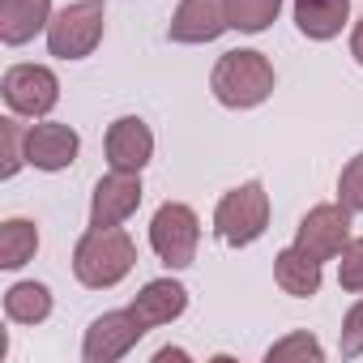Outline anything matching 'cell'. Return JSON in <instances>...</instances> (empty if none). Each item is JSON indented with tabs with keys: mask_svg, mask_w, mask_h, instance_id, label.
<instances>
[{
	"mask_svg": "<svg viewBox=\"0 0 363 363\" xmlns=\"http://www.w3.org/2000/svg\"><path fill=\"white\" fill-rule=\"evenodd\" d=\"M145 333H150V329L137 320L133 308L103 312V316L90 320V329H86V337H82V359H86V363H116V359H124Z\"/></svg>",
	"mask_w": 363,
	"mask_h": 363,
	"instance_id": "7",
	"label": "cell"
},
{
	"mask_svg": "<svg viewBox=\"0 0 363 363\" xmlns=\"http://www.w3.org/2000/svg\"><path fill=\"white\" fill-rule=\"evenodd\" d=\"M107 30V5L103 0H73L60 13H52L48 26V52L56 60H86Z\"/></svg>",
	"mask_w": 363,
	"mask_h": 363,
	"instance_id": "4",
	"label": "cell"
},
{
	"mask_svg": "<svg viewBox=\"0 0 363 363\" xmlns=\"http://www.w3.org/2000/svg\"><path fill=\"white\" fill-rule=\"evenodd\" d=\"M337 346H342V354L346 359H354V354H363V299L346 312V320H342V337H337Z\"/></svg>",
	"mask_w": 363,
	"mask_h": 363,
	"instance_id": "24",
	"label": "cell"
},
{
	"mask_svg": "<svg viewBox=\"0 0 363 363\" xmlns=\"http://www.w3.org/2000/svg\"><path fill=\"white\" fill-rule=\"evenodd\" d=\"M141 206V171H107L90 197V227H120Z\"/></svg>",
	"mask_w": 363,
	"mask_h": 363,
	"instance_id": "9",
	"label": "cell"
},
{
	"mask_svg": "<svg viewBox=\"0 0 363 363\" xmlns=\"http://www.w3.org/2000/svg\"><path fill=\"white\" fill-rule=\"evenodd\" d=\"M274 282H278L286 295H295V299H312V295L320 291V261L291 244V248H282V252L274 257Z\"/></svg>",
	"mask_w": 363,
	"mask_h": 363,
	"instance_id": "16",
	"label": "cell"
},
{
	"mask_svg": "<svg viewBox=\"0 0 363 363\" xmlns=\"http://www.w3.org/2000/svg\"><path fill=\"white\" fill-rule=\"evenodd\" d=\"M0 150H5V167H0V175L13 179L22 171V162H26V128L13 116L0 120Z\"/></svg>",
	"mask_w": 363,
	"mask_h": 363,
	"instance_id": "21",
	"label": "cell"
},
{
	"mask_svg": "<svg viewBox=\"0 0 363 363\" xmlns=\"http://www.w3.org/2000/svg\"><path fill=\"white\" fill-rule=\"evenodd\" d=\"M103 150H107V162L116 171H145V162L154 158V133L141 116H120L107 128Z\"/></svg>",
	"mask_w": 363,
	"mask_h": 363,
	"instance_id": "12",
	"label": "cell"
},
{
	"mask_svg": "<svg viewBox=\"0 0 363 363\" xmlns=\"http://www.w3.org/2000/svg\"><path fill=\"white\" fill-rule=\"evenodd\" d=\"M52 26V0H0V43L22 48Z\"/></svg>",
	"mask_w": 363,
	"mask_h": 363,
	"instance_id": "14",
	"label": "cell"
},
{
	"mask_svg": "<svg viewBox=\"0 0 363 363\" xmlns=\"http://www.w3.org/2000/svg\"><path fill=\"white\" fill-rule=\"evenodd\" d=\"M197 244H201V218L193 214V206L184 201H162L150 218V248L158 252L162 265L184 269L197 261Z\"/></svg>",
	"mask_w": 363,
	"mask_h": 363,
	"instance_id": "5",
	"label": "cell"
},
{
	"mask_svg": "<svg viewBox=\"0 0 363 363\" xmlns=\"http://www.w3.org/2000/svg\"><path fill=\"white\" fill-rule=\"evenodd\" d=\"M274 65L265 60V52H252V48H235V52H223L214 73H210V90L223 107L231 111H248V107H261L269 94H274Z\"/></svg>",
	"mask_w": 363,
	"mask_h": 363,
	"instance_id": "2",
	"label": "cell"
},
{
	"mask_svg": "<svg viewBox=\"0 0 363 363\" xmlns=\"http://www.w3.org/2000/svg\"><path fill=\"white\" fill-rule=\"evenodd\" d=\"M39 252V227L30 218H5L0 223V265L22 269Z\"/></svg>",
	"mask_w": 363,
	"mask_h": 363,
	"instance_id": "18",
	"label": "cell"
},
{
	"mask_svg": "<svg viewBox=\"0 0 363 363\" xmlns=\"http://www.w3.org/2000/svg\"><path fill=\"white\" fill-rule=\"evenodd\" d=\"M5 316L13 325H43L52 316V291L43 282H13L5 291Z\"/></svg>",
	"mask_w": 363,
	"mask_h": 363,
	"instance_id": "17",
	"label": "cell"
},
{
	"mask_svg": "<svg viewBox=\"0 0 363 363\" xmlns=\"http://www.w3.org/2000/svg\"><path fill=\"white\" fill-rule=\"evenodd\" d=\"M350 56H354V65H363V18H359L354 30H350Z\"/></svg>",
	"mask_w": 363,
	"mask_h": 363,
	"instance_id": "25",
	"label": "cell"
},
{
	"mask_svg": "<svg viewBox=\"0 0 363 363\" xmlns=\"http://www.w3.org/2000/svg\"><path fill=\"white\" fill-rule=\"evenodd\" d=\"M77 150H82V137L69 124L48 120L26 128V162L39 171H69L77 162Z\"/></svg>",
	"mask_w": 363,
	"mask_h": 363,
	"instance_id": "11",
	"label": "cell"
},
{
	"mask_svg": "<svg viewBox=\"0 0 363 363\" xmlns=\"http://www.w3.org/2000/svg\"><path fill=\"white\" fill-rule=\"evenodd\" d=\"M269 227V193L261 179H248V184L231 189L218 210H214V235L231 248H248L265 235Z\"/></svg>",
	"mask_w": 363,
	"mask_h": 363,
	"instance_id": "3",
	"label": "cell"
},
{
	"mask_svg": "<svg viewBox=\"0 0 363 363\" xmlns=\"http://www.w3.org/2000/svg\"><path fill=\"white\" fill-rule=\"evenodd\" d=\"M337 201L350 210V214H363V150L342 167L337 175Z\"/></svg>",
	"mask_w": 363,
	"mask_h": 363,
	"instance_id": "23",
	"label": "cell"
},
{
	"mask_svg": "<svg viewBox=\"0 0 363 363\" xmlns=\"http://www.w3.org/2000/svg\"><path fill=\"white\" fill-rule=\"evenodd\" d=\"M137 265V244L124 227H90L73 248V274L90 291L120 286Z\"/></svg>",
	"mask_w": 363,
	"mask_h": 363,
	"instance_id": "1",
	"label": "cell"
},
{
	"mask_svg": "<svg viewBox=\"0 0 363 363\" xmlns=\"http://www.w3.org/2000/svg\"><path fill=\"white\" fill-rule=\"evenodd\" d=\"M282 13V0H227V22L240 35H261Z\"/></svg>",
	"mask_w": 363,
	"mask_h": 363,
	"instance_id": "19",
	"label": "cell"
},
{
	"mask_svg": "<svg viewBox=\"0 0 363 363\" xmlns=\"http://www.w3.org/2000/svg\"><path fill=\"white\" fill-rule=\"evenodd\" d=\"M346 240H350V210H346L342 201H333V206H312V210L299 218V227H295V248H303V252L316 257L320 265L333 261V257L346 248Z\"/></svg>",
	"mask_w": 363,
	"mask_h": 363,
	"instance_id": "8",
	"label": "cell"
},
{
	"mask_svg": "<svg viewBox=\"0 0 363 363\" xmlns=\"http://www.w3.org/2000/svg\"><path fill=\"white\" fill-rule=\"evenodd\" d=\"M265 359L269 363H291V359H312V363H320L325 359V350H320V342L312 337V333H286L282 342H274L269 350H265Z\"/></svg>",
	"mask_w": 363,
	"mask_h": 363,
	"instance_id": "20",
	"label": "cell"
},
{
	"mask_svg": "<svg viewBox=\"0 0 363 363\" xmlns=\"http://www.w3.org/2000/svg\"><path fill=\"white\" fill-rule=\"evenodd\" d=\"M337 286L350 291V295H363V235L359 240H346V248L337 252Z\"/></svg>",
	"mask_w": 363,
	"mask_h": 363,
	"instance_id": "22",
	"label": "cell"
},
{
	"mask_svg": "<svg viewBox=\"0 0 363 363\" xmlns=\"http://www.w3.org/2000/svg\"><path fill=\"white\" fill-rule=\"evenodd\" d=\"M0 94H5L13 116L43 120L60 103V77L48 65H13V69H5V77H0Z\"/></svg>",
	"mask_w": 363,
	"mask_h": 363,
	"instance_id": "6",
	"label": "cell"
},
{
	"mask_svg": "<svg viewBox=\"0 0 363 363\" xmlns=\"http://www.w3.org/2000/svg\"><path fill=\"white\" fill-rule=\"evenodd\" d=\"M350 22V0H295V26L312 43H329Z\"/></svg>",
	"mask_w": 363,
	"mask_h": 363,
	"instance_id": "15",
	"label": "cell"
},
{
	"mask_svg": "<svg viewBox=\"0 0 363 363\" xmlns=\"http://www.w3.org/2000/svg\"><path fill=\"white\" fill-rule=\"evenodd\" d=\"M128 308L137 312V320H141L145 329H158V325H171V320L184 316L189 291H184V282H175V278H154V282H145V286L137 291V299H133Z\"/></svg>",
	"mask_w": 363,
	"mask_h": 363,
	"instance_id": "13",
	"label": "cell"
},
{
	"mask_svg": "<svg viewBox=\"0 0 363 363\" xmlns=\"http://www.w3.org/2000/svg\"><path fill=\"white\" fill-rule=\"evenodd\" d=\"M223 30H231L227 0H179L167 26L171 43H214Z\"/></svg>",
	"mask_w": 363,
	"mask_h": 363,
	"instance_id": "10",
	"label": "cell"
}]
</instances>
